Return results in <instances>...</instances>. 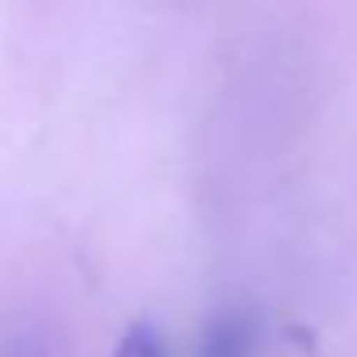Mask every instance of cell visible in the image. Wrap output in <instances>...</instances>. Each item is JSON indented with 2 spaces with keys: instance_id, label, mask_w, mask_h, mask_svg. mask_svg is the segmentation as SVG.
Returning <instances> with one entry per match:
<instances>
[{
  "instance_id": "cell-1",
  "label": "cell",
  "mask_w": 357,
  "mask_h": 357,
  "mask_svg": "<svg viewBox=\"0 0 357 357\" xmlns=\"http://www.w3.org/2000/svg\"><path fill=\"white\" fill-rule=\"evenodd\" d=\"M261 323L250 307H227L208 319L196 357H257Z\"/></svg>"
},
{
  "instance_id": "cell-3",
  "label": "cell",
  "mask_w": 357,
  "mask_h": 357,
  "mask_svg": "<svg viewBox=\"0 0 357 357\" xmlns=\"http://www.w3.org/2000/svg\"><path fill=\"white\" fill-rule=\"evenodd\" d=\"M0 357H50L47 346H43L39 334H12L8 342H4V349H0Z\"/></svg>"
},
{
  "instance_id": "cell-2",
  "label": "cell",
  "mask_w": 357,
  "mask_h": 357,
  "mask_svg": "<svg viewBox=\"0 0 357 357\" xmlns=\"http://www.w3.org/2000/svg\"><path fill=\"white\" fill-rule=\"evenodd\" d=\"M112 357H165V342L150 323H135L123 331V338H119Z\"/></svg>"
}]
</instances>
